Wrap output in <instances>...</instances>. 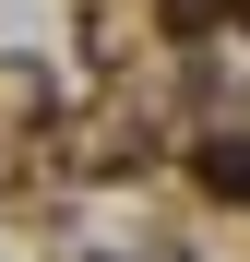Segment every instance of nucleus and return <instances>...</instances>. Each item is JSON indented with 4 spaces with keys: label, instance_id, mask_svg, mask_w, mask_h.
Returning <instances> with one entry per match:
<instances>
[{
    "label": "nucleus",
    "instance_id": "f257e3e1",
    "mask_svg": "<svg viewBox=\"0 0 250 262\" xmlns=\"http://www.w3.org/2000/svg\"><path fill=\"white\" fill-rule=\"evenodd\" d=\"M238 12H250V0H238Z\"/></svg>",
    "mask_w": 250,
    "mask_h": 262
}]
</instances>
